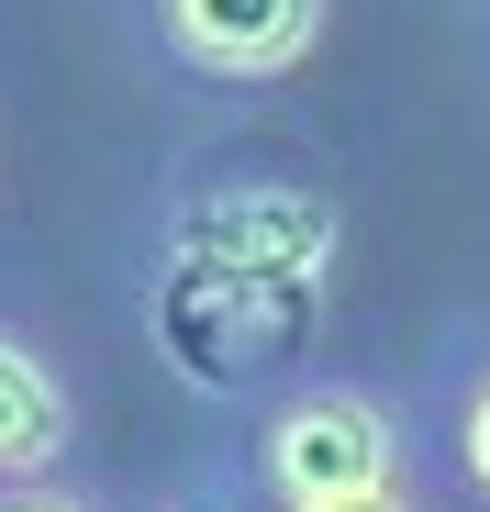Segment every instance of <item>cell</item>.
Instances as JSON below:
<instances>
[{
    "label": "cell",
    "mask_w": 490,
    "mask_h": 512,
    "mask_svg": "<svg viewBox=\"0 0 490 512\" xmlns=\"http://www.w3.org/2000/svg\"><path fill=\"white\" fill-rule=\"evenodd\" d=\"M245 479L268 490V512L413 490V423L368 379H290L257 412V435H245Z\"/></svg>",
    "instance_id": "6da1fadb"
},
{
    "label": "cell",
    "mask_w": 490,
    "mask_h": 512,
    "mask_svg": "<svg viewBox=\"0 0 490 512\" xmlns=\"http://www.w3.org/2000/svg\"><path fill=\"white\" fill-rule=\"evenodd\" d=\"M134 23L201 90H279L323 45V0H134Z\"/></svg>",
    "instance_id": "7a4b0ae2"
},
{
    "label": "cell",
    "mask_w": 490,
    "mask_h": 512,
    "mask_svg": "<svg viewBox=\"0 0 490 512\" xmlns=\"http://www.w3.org/2000/svg\"><path fill=\"white\" fill-rule=\"evenodd\" d=\"M78 435V401H67V368L34 346V334L0 312V479H56Z\"/></svg>",
    "instance_id": "3957f363"
},
{
    "label": "cell",
    "mask_w": 490,
    "mask_h": 512,
    "mask_svg": "<svg viewBox=\"0 0 490 512\" xmlns=\"http://www.w3.org/2000/svg\"><path fill=\"white\" fill-rule=\"evenodd\" d=\"M435 412H446V457L468 479V501L490 512V323L446 346V379H435Z\"/></svg>",
    "instance_id": "277c9868"
},
{
    "label": "cell",
    "mask_w": 490,
    "mask_h": 512,
    "mask_svg": "<svg viewBox=\"0 0 490 512\" xmlns=\"http://www.w3.org/2000/svg\"><path fill=\"white\" fill-rule=\"evenodd\" d=\"M0 512H90L67 479H0Z\"/></svg>",
    "instance_id": "5b68a950"
},
{
    "label": "cell",
    "mask_w": 490,
    "mask_h": 512,
    "mask_svg": "<svg viewBox=\"0 0 490 512\" xmlns=\"http://www.w3.org/2000/svg\"><path fill=\"white\" fill-rule=\"evenodd\" d=\"M312 512H424L413 490H379V501H312Z\"/></svg>",
    "instance_id": "8992f818"
},
{
    "label": "cell",
    "mask_w": 490,
    "mask_h": 512,
    "mask_svg": "<svg viewBox=\"0 0 490 512\" xmlns=\"http://www.w3.org/2000/svg\"><path fill=\"white\" fill-rule=\"evenodd\" d=\"M156 512H190V501H156Z\"/></svg>",
    "instance_id": "52a82bcc"
}]
</instances>
